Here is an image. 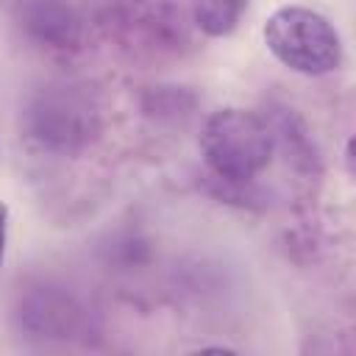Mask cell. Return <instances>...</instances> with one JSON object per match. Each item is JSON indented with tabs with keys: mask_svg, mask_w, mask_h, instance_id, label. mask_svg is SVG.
I'll list each match as a JSON object with an SVG mask.
<instances>
[{
	"mask_svg": "<svg viewBox=\"0 0 356 356\" xmlns=\"http://www.w3.org/2000/svg\"><path fill=\"white\" fill-rule=\"evenodd\" d=\"M28 139L50 153H78L97 134V106L83 86L47 83L22 111Z\"/></svg>",
	"mask_w": 356,
	"mask_h": 356,
	"instance_id": "3957f363",
	"label": "cell"
},
{
	"mask_svg": "<svg viewBox=\"0 0 356 356\" xmlns=\"http://www.w3.org/2000/svg\"><path fill=\"white\" fill-rule=\"evenodd\" d=\"M6 242H8V206L0 200V267L6 259Z\"/></svg>",
	"mask_w": 356,
	"mask_h": 356,
	"instance_id": "ba28073f",
	"label": "cell"
},
{
	"mask_svg": "<svg viewBox=\"0 0 356 356\" xmlns=\"http://www.w3.org/2000/svg\"><path fill=\"white\" fill-rule=\"evenodd\" d=\"M248 0H192L189 14L200 33L211 39H222L234 33V28L242 19Z\"/></svg>",
	"mask_w": 356,
	"mask_h": 356,
	"instance_id": "52a82bcc",
	"label": "cell"
},
{
	"mask_svg": "<svg viewBox=\"0 0 356 356\" xmlns=\"http://www.w3.org/2000/svg\"><path fill=\"white\" fill-rule=\"evenodd\" d=\"M200 156L217 178L248 184L270 167L275 156V131L250 108H217L203 122Z\"/></svg>",
	"mask_w": 356,
	"mask_h": 356,
	"instance_id": "6da1fadb",
	"label": "cell"
},
{
	"mask_svg": "<svg viewBox=\"0 0 356 356\" xmlns=\"http://www.w3.org/2000/svg\"><path fill=\"white\" fill-rule=\"evenodd\" d=\"M275 61L300 75H328L342 64V39L334 22L306 6H281L261 28Z\"/></svg>",
	"mask_w": 356,
	"mask_h": 356,
	"instance_id": "7a4b0ae2",
	"label": "cell"
},
{
	"mask_svg": "<svg viewBox=\"0 0 356 356\" xmlns=\"http://www.w3.org/2000/svg\"><path fill=\"white\" fill-rule=\"evenodd\" d=\"M108 25L125 47L161 56L186 44L184 11L172 0H117Z\"/></svg>",
	"mask_w": 356,
	"mask_h": 356,
	"instance_id": "277c9868",
	"label": "cell"
},
{
	"mask_svg": "<svg viewBox=\"0 0 356 356\" xmlns=\"http://www.w3.org/2000/svg\"><path fill=\"white\" fill-rule=\"evenodd\" d=\"M14 317L28 337L39 339H70L81 334L86 323L83 306L67 289L50 284L31 286L25 295L19 292Z\"/></svg>",
	"mask_w": 356,
	"mask_h": 356,
	"instance_id": "5b68a950",
	"label": "cell"
},
{
	"mask_svg": "<svg viewBox=\"0 0 356 356\" xmlns=\"http://www.w3.org/2000/svg\"><path fill=\"white\" fill-rule=\"evenodd\" d=\"M19 19L31 39L53 50L75 47L81 39V19L67 0H25Z\"/></svg>",
	"mask_w": 356,
	"mask_h": 356,
	"instance_id": "8992f818",
	"label": "cell"
}]
</instances>
